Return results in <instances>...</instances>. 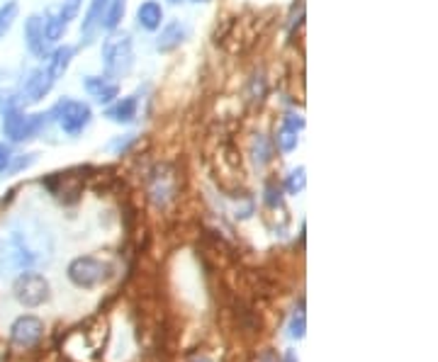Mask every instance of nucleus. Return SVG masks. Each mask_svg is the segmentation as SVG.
Listing matches in <instances>:
<instances>
[{"label": "nucleus", "instance_id": "1", "mask_svg": "<svg viewBox=\"0 0 438 362\" xmlns=\"http://www.w3.org/2000/svg\"><path fill=\"white\" fill-rule=\"evenodd\" d=\"M54 255V239L47 229L32 224H15L0 236V277L19 275L47 262Z\"/></svg>", "mask_w": 438, "mask_h": 362}, {"label": "nucleus", "instance_id": "2", "mask_svg": "<svg viewBox=\"0 0 438 362\" xmlns=\"http://www.w3.org/2000/svg\"><path fill=\"white\" fill-rule=\"evenodd\" d=\"M100 56L105 76L115 78V81L130 78L132 68H134V39H132V34L122 27L107 32V37L102 39Z\"/></svg>", "mask_w": 438, "mask_h": 362}, {"label": "nucleus", "instance_id": "3", "mask_svg": "<svg viewBox=\"0 0 438 362\" xmlns=\"http://www.w3.org/2000/svg\"><path fill=\"white\" fill-rule=\"evenodd\" d=\"M3 122H0V129H3V136L8 143H29L37 136H44L47 129L52 127V117L49 112H24V107H13V110L0 112Z\"/></svg>", "mask_w": 438, "mask_h": 362}, {"label": "nucleus", "instance_id": "4", "mask_svg": "<svg viewBox=\"0 0 438 362\" xmlns=\"http://www.w3.org/2000/svg\"><path fill=\"white\" fill-rule=\"evenodd\" d=\"M66 277L78 290H95L115 277V267H112V262L97 255H76L68 262Z\"/></svg>", "mask_w": 438, "mask_h": 362}, {"label": "nucleus", "instance_id": "5", "mask_svg": "<svg viewBox=\"0 0 438 362\" xmlns=\"http://www.w3.org/2000/svg\"><path fill=\"white\" fill-rule=\"evenodd\" d=\"M49 117H52V122L56 124L58 129H61L66 136H81L83 132H86L88 127H91L93 122V107L88 105V102L83 100H76V97H58L56 102L52 105V110H49Z\"/></svg>", "mask_w": 438, "mask_h": 362}, {"label": "nucleus", "instance_id": "6", "mask_svg": "<svg viewBox=\"0 0 438 362\" xmlns=\"http://www.w3.org/2000/svg\"><path fill=\"white\" fill-rule=\"evenodd\" d=\"M13 297L22 306H27V309H37V306H42L49 301V297H52V287H49V280L42 275V272L24 270L15 277Z\"/></svg>", "mask_w": 438, "mask_h": 362}, {"label": "nucleus", "instance_id": "7", "mask_svg": "<svg viewBox=\"0 0 438 362\" xmlns=\"http://www.w3.org/2000/svg\"><path fill=\"white\" fill-rule=\"evenodd\" d=\"M54 76L49 73L47 66H34L29 68L27 73L22 76V81H19L17 86V100L22 107H32V105H39V102L44 100V97L52 93L54 88Z\"/></svg>", "mask_w": 438, "mask_h": 362}, {"label": "nucleus", "instance_id": "8", "mask_svg": "<svg viewBox=\"0 0 438 362\" xmlns=\"http://www.w3.org/2000/svg\"><path fill=\"white\" fill-rule=\"evenodd\" d=\"M44 338V321L39 319V316H19V319H15V324L10 326V343L15 345V348H22V350H29V348H37L39 343H42Z\"/></svg>", "mask_w": 438, "mask_h": 362}, {"label": "nucleus", "instance_id": "9", "mask_svg": "<svg viewBox=\"0 0 438 362\" xmlns=\"http://www.w3.org/2000/svg\"><path fill=\"white\" fill-rule=\"evenodd\" d=\"M24 44H27L29 54H32L34 58H39V61H44V58L49 56L54 44H49L47 34H44L42 15H29V17L24 19Z\"/></svg>", "mask_w": 438, "mask_h": 362}, {"label": "nucleus", "instance_id": "10", "mask_svg": "<svg viewBox=\"0 0 438 362\" xmlns=\"http://www.w3.org/2000/svg\"><path fill=\"white\" fill-rule=\"evenodd\" d=\"M83 90L88 93V97L97 102V105L107 107L112 100L120 97V81L110 76H86L83 78Z\"/></svg>", "mask_w": 438, "mask_h": 362}, {"label": "nucleus", "instance_id": "11", "mask_svg": "<svg viewBox=\"0 0 438 362\" xmlns=\"http://www.w3.org/2000/svg\"><path fill=\"white\" fill-rule=\"evenodd\" d=\"M190 37V24L183 22V19H171V22H164L159 29V37H156V49L161 54H171L185 44V39Z\"/></svg>", "mask_w": 438, "mask_h": 362}, {"label": "nucleus", "instance_id": "12", "mask_svg": "<svg viewBox=\"0 0 438 362\" xmlns=\"http://www.w3.org/2000/svg\"><path fill=\"white\" fill-rule=\"evenodd\" d=\"M78 54V47L76 44H54L52 52H49L47 56V63L44 66L49 68V73L54 76V81H58V78H63L68 73V68H71L73 58H76Z\"/></svg>", "mask_w": 438, "mask_h": 362}, {"label": "nucleus", "instance_id": "13", "mask_svg": "<svg viewBox=\"0 0 438 362\" xmlns=\"http://www.w3.org/2000/svg\"><path fill=\"white\" fill-rule=\"evenodd\" d=\"M139 115V97L136 95H125L112 100L110 105L102 110V117H107L115 124H132Z\"/></svg>", "mask_w": 438, "mask_h": 362}, {"label": "nucleus", "instance_id": "14", "mask_svg": "<svg viewBox=\"0 0 438 362\" xmlns=\"http://www.w3.org/2000/svg\"><path fill=\"white\" fill-rule=\"evenodd\" d=\"M136 24H139L144 32H159L161 24L166 22V10L159 0H144V3L136 8Z\"/></svg>", "mask_w": 438, "mask_h": 362}, {"label": "nucleus", "instance_id": "15", "mask_svg": "<svg viewBox=\"0 0 438 362\" xmlns=\"http://www.w3.org/2000/svg\"><path fill=\"white\" fill-rule=\"evenodd\" d=\"M107 8V0H91L88 3V10L83 15V22H81V37L83 44H91L95 39V34L100 32V22H102V13Z\"/></svg>", "mask_w": 438, "mask_h": 362}, {"label": "nucleus", "instance_id": "16", "mask_svg": "<svg viewBox=\"0 0 438 362\" xmlns=\"http://www.w3.org/2000/svg\"><path fill=\"white\" fill-rule=\"evenodd\" d=\"M42 19H44V34H47L49 44H61V39L66 37V32H68V22L61 17L56 5L49 8L47 13L42 15Z\"/></svg>", "mask_w": 438, "mask_h": 362}, {"label": "nucleus", "instance_id": "17", "mask_svg": "<svg viewBox=\"0 0 438 362\" xmlns=\"http://www.w3.org/2000/svg\"><path fill=\"white\" fill-rule=\"evenodd\" d=\"M127 13V0H107V8L102 13V22H100V32H112V29L122 27V19H125Z\"/></svg>", "mask_w": 438, "mask_h": 362}, {"label": "nucleus", "instance_id": "18", "mask_svg": "<svg viewBox=\"0 0 438 362\" xmlns=\"http://www.w3.org/2000/svg\"><path fill=\"white\" fill-rule=\"evenodd\" d=\"M253 163L258 168H263V166H268L270 161H273V156H275V143L270 141L268 136H263V134H256V139H253Z\"/></svg>", "mask_w": 438, "mask_h": 362}, {"label": "nucleus", "instance_id": "19", "mask_svg": "<svg viewBox=\"0 0 438 362\" xmlns=\"http://www.w3.org/2000/svg\"><path fill=\"white\" fill-rule=\"evenodd\" d=\"M285 192L288 195H302L304 187H307V168L304 166H297L292 168V171L285 175Z\"/></svg>", "mask_w": 438, "mask_h": 362}, {"label": "nucleus", "instance_id": "20", "mask_svg": "<svg viewBox=\"0 0 438 362\" xmlns=\"http://www.w3.org/2000/svg\"><path fill=\"white\" fill-rule=\"evenodd\" d=\"M19 17V3L17 0H8L0 5V42L5 39V34L13 29L15 19Z\"/></svg>", "mask_w": 438, "mask_h": 362}, {"label": "nucleus", "instance_id": "21", "mask_svg": "<svg viewBox=\"0 0 438 362\" xmlns=\"http://www.w3.org/2000/svg\"><path fill=\"white\" fill-rule=\"evenodd\" d=\"M275 148H278L280 153H292L295 148L299 146V132H292V129H285L280 127L278 134H275Z\"/></svg>", "mask_w": 438, "mask_h": 362}, {"label": "nucleus", "instance_id": "22", "mask_svg": "<svg viewBox=\"0 0 438 362\" xmlns=\"http://www.w3.org/2000/svg\"><path fill=\"white\" fill-rule=\"evenodd\" d=\"M263 200L270 210H283V187H280L275 180H268L265 182V190H263Z\"/></svg>", "mask_w": 438, "mask_h": 362}, {"label": "nucleus", "instance_id": "23", "mask_svg": "<svg viewBox=\"0 0 438 362\" xmlns=\"http://www.w3.org/2000/svg\"><path fill=\"white\" fill-rule=\"evenodd\" d=\"M34 163H37V153H15L13 163H10V168H8V173H5V175H17V173L32 168Z\"/></svg>", "mask_w": 438, "mask_h": 362}, {"label": "nucleus", "instance_id": "24", "mask_svg": "<svg viewBox=\"0 0 438 362\" xmlns=\"http://www.w3.org/2000/svg\"><path fill=\"white\" fill-rule=\"evenodd\" d=\"M58 13H61V17L66 19L68 24L73 22V19L81 15V8H83V0H61V3L56 5Z\"/></svg>", "mask_w": 438, "mask_h": 362}, {"label": "nucleus", "instance_id": "25", "mask_svg": "<svg viewBox=\"0 0 438 362\" xmlns=\"http://www.w3.org/2000/svg\"><path fill=\"white\" fill-rule=\"evenodd\" d=\"M13 156H15L13 143L0 141V175H5V173H8L10 163H13Z\"/></svg>", "mask_w": 438, "mask_h": 362}, {"label": "nucleus", "instance_id": "26", "mask_svg": "<svg viewBox=\"0 0 438 362\" xmlns=\"http://www.w3.org/2000/svg\"><path fill=\"white\" fill-rule=\"evenodd\" d=\"M304 329H307V324H304V314L299 311V314L292 316V321H290V336L292 338H304Z\"/></svg>", "mask_w": 438, "mask_h": 362}, {"label": "nucleus", "instance_id": "27", "mask_svg": "<svg viewBox=\"0 0 438 362\" xmlns=\"http://www.w3.org/2000/svg\"><path fill=\"white\" fill-rule=\"evenodd\" d=\"M280 127L292 129V132H299V134H302V129H304V117H302V115H295V112H290V115H285V117H283Z\"/></svg>", "mask_w": 438, "mask_h": 362}, {"label": "nucleus", "instance_id": "28", "mask_svg": "<svg viewBox=\"0 0 438 362\" xmlns=\"http://www.w3.org/2000/svg\"><path fill=\"white\" fill-rule=\"evenodd\" d=\"M134 141H136V136H134V134H125V136H117L115 141H112V143H110V146H107V148H110V151H117V153H125L127 148H130V146H132V143H134Z\"/></svg>", "mask_w": 438, "mask_h": 362}, {"label": "nucleus", "instance_id": "29", "mask_svg": "<svg viewBox=\"0 0 438 362\" xmlns=\"http://www.w3.org/2000/svg\"><path fill=\"white\" fill-rule=\"evenodd\" d=\"M258 362H283V360H280V355L275 353V350H263Z\"/></svg>", "mask_w": 438, "mask_h": 362}, {"label": "nucleus", "instance_id": "30", "mask_svg": "<svg viewBox=\"0 0 438 362\" xmlns=\"http://www.w3.org/2000/svg\"><path fill=\"white\" fill-rule=\"evenodd\" d=\"M285 362H299L297 355H295V350H288V355H285Z\"/></svg>", "mask_w": 438, "mask_h": 362}, {"label": "nucleus", "instance_id": "31", "mask_svg": "<svg viewBox=\"0 0 438 362\" xmlns=\"http://www.w3.org/2000/svg\"><path fill=\"white\" fill-rule=\"evenodd\" d=\"M169 3H171V5H180L183 0H169Z\"/></svg>", "mask_w": 438, "mask_h": 362}, {"label": "nucleus", "instance_id": "32", "mask_svg": "<svg viewBox=\"0 0 438 362\" xmlns=\"http://www.w3.org/2000/svg\"><path fill=\"white\" fill-rule=\"evenodd\" d=\"M193 3H210V0H193Z\"/></svg>", "mask_w": 438, "mask_h": 362}]
</instances>
